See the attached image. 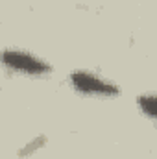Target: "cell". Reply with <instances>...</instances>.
I'll return each mask as SVG.
<instances>
[{
  "instance_id": "6da1fadb",
  "label": "cell",
  "mask_w": 157,
  "mask_h": 159,
  "mask_svg": "<svg viewBox=\"0 0 157 159\" xmlns=\"http://www.w3.org/2000/svg\"><path fill=\"white\" fill-rule=\"evenodd\" d=\"M70 87L81 96H92V98H117L122 94L120 85L113 80L105 78L94 70L78 69L69 74Z\"/></svg>"
},
{
  "instance_id": "7a4b0ae2",
  "label": "cell",
  "mask_w": 157,
  "mask_h": 159,
  "mask_svg": "<svg viewBox=\"0 0 157 159\" xmlns=\"http://www.w3.org/2000/svg\"><path fill=\"white\" fill-rule=\"evenodd\" d=\"M2 63L9 72L28 78H41L52 74V65L46 59L22 48H4Z\"/></svg>"
},
{
  "instance_id": "3957f363",
  "label": "cell",
  "mask_w": 157,
  "mask_h": 159,
  "mask_svg": "<svg viewBox=\"0 0 157 159\" xmlns=\"http://www.w3.org/2000/svg\"><path fill=\"white\" fill-rule=\"evenodd\" d=\"M139 111L150 120L157 122V93H142L137 96Z\"/></svg>"
}]
</instances>
